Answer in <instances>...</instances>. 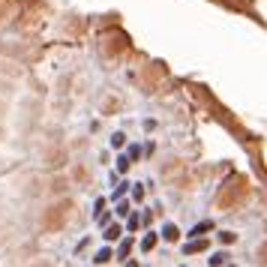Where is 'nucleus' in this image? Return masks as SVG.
Returning a JSON list of instances; mask_svg holds the SVG:
<instances>
[{
	"instance_id": "20e7f679",
	"label": "nucleus",
	"mask_w": 267,
	"mask_h": 267,
	"mask_svg": "<svg viewBox=\"0 0 267 267\" xmlns=\"http://www.w3.org/2000/svg\"><path fill=\"white\" fill-rule=\"evenodd\" d=\"M153 243H156V237H153V234H150V237H144V243H141V246H144V249H150V246H153Z\"/></svg>"
},
{
	"instance_id": "f03ea898",
	"label": "nucleus",
	"mask_w": 267,
	"mask_h": 267,
	"mask_svg": "<svg viewBox=\"0 0 267 267\" xmlns=\"http://www.w3.org/2000/svg\"><path fill=\"white\" fill-rule=\"evenodd\" d=\"M108 258H111V252H108V249H102V252L96 255V261H99V264H102V261H108Z\"/></svg>"
},
{
	"instance_id": "f257e3e1",
	"label": "nucleus",
	"mask_w": 267,
	"mask_h": 267,
	"mask_svg": "<svg viewBox=\"0 0 267 267\" xmlns=\"http://www.w3.org/2000/svg\"><path fill=\"white\" fill-rule=\"evenodd\" d=\"M165 240H177V228L174 225H165Z\"/></svg>"
},
{
	"instance_id": "7ed1b4c3",
	"label": "nucleus",
	"mask_w": 267,
	"mask_h": 267,
	"mask_svg": "<svg viewBox=\"0 0 267 267\" xmlns=\"http://www.w3.org/2000/svg\"><path fill=\"white\" fill-rule=\"evenodd\" d=\"M117 234H120V228H117V225H114V228H108V234H105V237H108V240H114V237H117Z\"/></svg>"
}]
</instances>
